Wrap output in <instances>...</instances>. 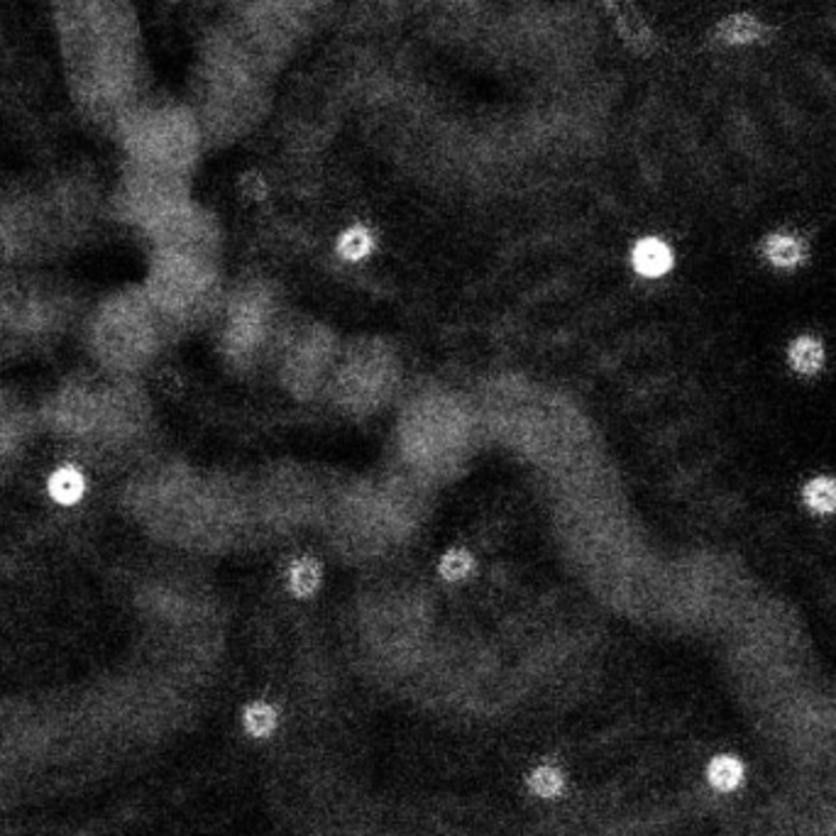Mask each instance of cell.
Returning a JSON list of instances; mask_svg holds the SVG:
<instances>
[{
	"label": "cell",
	"instance_id": "52a82bcc",
	"mask_svg": "<svg viewBox=\"0 0 836 836\" xmlns=\"http://www.w3.org/2000/svg\"><path fill=\"white\" fill-rule=\"evenodd\" d=\"M822 359H824V350L815 338H798L790 345V365L802 375H815L822 367Z\"/></svg>",
	"mask_w": 836,
	"mask_h": 836
},
{
	"label": "cell",
	"instance_id": "5b68a950",
	"mask_svg": "<svg viewBox=\"0 0 836 836\" xmlns=\"http://www.w3.org/2000/svg\"><path fill=\"white\" fill-rule=\"evenodd\" d=\"M763 255L775 266H795L807 258V248L795 235L775 232V235L765 238V242H763Z\"/></svg>",
	"mask_w": 836,
	"mask_h": 836
},
{
	"label": "cell",
	"instance_id": "9c48e42d",
	"mask_svg": "<svg viewBox=\"0 0 836 836\" xmlns=\"http://www.w3.org/2000/svg\"><path fill=\"white\" fill-rule=\"evenodd\" d=\"M274 724V712L266 707V705H252V707H248V712H245V729H248L252 736H258V739H265V736L272 734Z\"/></svg>",
	"mask_w": 836,
	"mask_h": 836
},
{
	"label": "cell",
	"instance_id": "30bf717a",
	"mask_svg": "<svg viewBox=\"0 0 836 836\" xmlns=\"http://www.w3.org/2000/svg\"><path fill=\"white\" fill-rule=\"evenodd\" d=\"M531 790L541 798H555L562 790V775L551 765H543L531 775Z\"/></svg>",
	"mask_w": 836,
	"mask_h": 836
},
{
	"label": "cell",
	"instance_id": "277c9868",
	"mask_svg": "<svg viewBox=\"0 0 836 836\" xmlns=\"http://www.w3.org/2000/svg\"><path fill=\"white\" fill-rule=\"evenodd\" d=\"M634 266L638 274L644 276H663L672 266L671 248L655 238L641 240L634 248Z\"/></svg>",
	"mask_w": 836,
	"mask_h": 836
},
{
	"label": "cell",
	"instance_id": "3957f363",
	"mask_svg": "<svg viewBox=\"0 0 836 836\" xmlns=\"http://www.w3.org/2000/svg\"><path fill=\"white\" fill-rule=\"evenodd\" d=\"M768 38H771V28L763 20L746 15V13L729 15L714 28V39L722 45H756Z\"/></svg>",
	"mask_w": 836,
	"mask_h": 836
},
{
	"label": "cell",
	"instance_id": "4fadbf2b",
	"mask_svg": "<svg viewBox=\"0 0 836 836\" xmlns=\"http://www.w3.org/2000/svg\"><path fill=\"white\" fill-rule=\"evenodd\" d=\"M56 3H64V0H56Z\"/></svg>",
	"mask_w": 836,
	"mask_h": 836
},
{
	"label": "cell",
	"instance_id": "8992f818",
	"mask_svg": "<svg viewBox=\"0 0 836 836\" xmlns=\"http://www.w3.org/2000/svg\"><path fill=\"white\" fill-rule=\"evenodd\" d=\"M802 499H805V504H807L812 511H817V514H832V511H836V479H809L807 485H805V489H802Z\"/></svg>",
	"mask_w": 836,
	"mask_h": 836
},
{
	"label": "cell",
	"instance_id": "ba28073f",
	"mask_svg": "<svg viewBox=\"0 0 836 836\" xmlns=\"http://www.w3.org/2000/svg\"><path fill=\"white\" fill-rule=\"evenodd\" d=\"M709 782L717 788V790H734L736 785L741 782L744 768L741 763L736 761L734 756H719L714 761L709 763Z\"/></svg>",
	"mask_w": 836,
	"mask_h": 836
},
{
	"label": "cell",
	"instance_id": "7a4b0ae2",
	"mask_svg": "<svg viewBox=\"0 0 836 836\" xmlns=\"http://www.w3.org/2000/svg\"><path fill=\"white\" fill-rule=\"evenodd\" d=\"M135 165L174 174L193 148L191 120L174 111L132 113L125 122Z\"/></svg>",
	"mask_w": 836,
	"mask_h": 836
},
{
	"label": "cell",
	"instance_id": "8fae6325",
	"mask_svg": "<svg viewBox=\"0 0 836 836\" xmlns=\"http://www.w3.org/2000/svg\"><path fill=\"white\" fill-rule=\"evenodd\" d=\"M79 494H81V477L76 475L74 469H62L59 475H55L56 499H62V502H74Z\"/></svg>",
	"mask_w": 836,
	"mask_h": 836
},
{
	"label": "cell",
	"instance_id": "6da1fadb",
	"mask_svg": "<svg viewBox=\"0 0 836 836\" xmlns=\"http://www.w3.org/2000/svg\"><path fill=\"white\" fill-rule=\"evenodd\" d=\"M59 28L69 74L86 111L128 122L135 91L138 30L125 0H64Z\"/></svg>",
	"mask_w": 836,
	"mask_h": 836
},
{
	"label": "cell",
	"instance_id": "7c38bea8",
	"mask_svg": "<svg viewBox=\"0 0 836 836\" xmlns=\"http://www.w3.org/2000/svg\"><path fill=\"white\" fill-rule=\"evenodd\" d=\"M369 249V235L365 230H348L341 240V252L348 259H359Z\"/></svg>",
	"mask_w": 836,
	"mask_h": 836
}]
</instances>
